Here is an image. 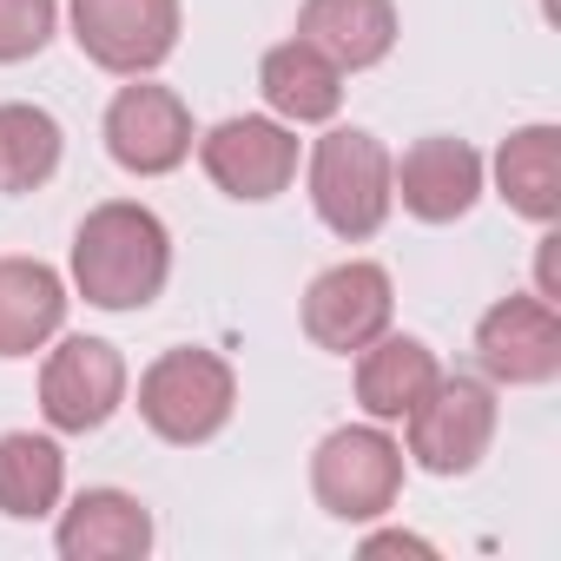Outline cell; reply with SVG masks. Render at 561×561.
Here are the masks:
<instances>
[{
    "label": "cell",
    "mask_w": 561,
    "mask_h": 561,
    "mask_svg": "<svg viewBox=\"0 0 561 561\" xmlns=\"http://www.w3.org/2000/svg\"><path fill=\"white\" fill-rule=\"evenodd\" d=\"M198 165H205V179L218 192H231L244 205H264L298 179V133L285 119L238 113V119H218L198 139Z\"/></svg>",
    "instance_id": "ba28073f"
},
{
    "label": "cell",
    "mask_w": 561,
    "mask_h": 561,
    "mask_svg": "<svg viewBox=\"0 0 561 561\" xmlns=\"http://www.w3.org/2000/svg\"><path fill=\"white\" fill-rule=\"evenodd\" d=\"M231 410H238V377L218 351L185 344V351L152 357L139 377V416L159 443H179V449L211 443L231 423Z\"/></svg>",
    "instance_id": "3957f363"
},
{
    "label": "cell",
    "mask_w": 561,
    "mask_h": 561,
    "mask_svg": "<svg viewBox=\"0 0 561 561\" xmlns=\"http://www.w3.org/2000/svg\"><path fill=\"white\" fill-rule=\"evenodd\" d=\"M298 41H311L344 73H364V67L390 60L397 8H390V0H305V8H298Z\"/></svg>",
    "instance_id": "2e32d148"
},
{
    "label": "cell",
    "mask_w": 561,
    "mask_h": 561,
    "mask_svg": "<svg viewBox=\"0 0 561 561\" xmlns=\"http://www.w3.org/2000/svg\"><path fill=\"white\" fill-rule=\"evenodd\" d=\"M397 159L383 152L377 133L364 126H337L311 146V205L318 218L344 238V244H364L383 231L390 205H397V185H390Z\"/></svg>",
    "instance_id": "7a4b0ae2"
},
{
    "label": "cell",
    "mask_w": 561,
    "mask_h": 561,
    "mask_svg": "<svg viewBox=\"0 0 561 561\" xmlns=\"http://www.w3.org/2000/svg\"><path fill=\"white\" fill-rule=\"evenodd\" d=\"M67 561H139L152 548V515L126 489H80L54 528Z\"/></svg>",
    "instance_id": "4fadbf2b"
},
{
    "label": "cell",
    "mask_w": 561,
    "mask_h": 561,
    "mask_svg": "<svg viewBox=\"0 0 561 561\" xmlns=\"http://www.w3.org/2000/svg\"><path fill=\"white\" fill-rule=\"evenodd\" d=\"M67 324V277L41 257H0V357H34Z\"/></svg>",
    "instance_id": "5bb4252c"
},
{
    "label": "cell",
    "mask_w": 561,
    "mask_h": 561,
    "mask_svg": "<svg viewBox=\"0 0 561 561\" xmlns=\"http://www.w3.org/2000/svg\"><path fill=\"white\" fill-rule=\"evenodd\" d=\"M126 403V357L106 337H60V351L41 364V410L60 436L106 430Z\"/></svg>",
    "instance_id": "30bf717a"
},
{
    "label": "cell",
    "mask_w": 561,
    "mask_h": 561,
    "mask_svg": "<svg viewBox=\"0 0 561 561\" xmlns=\"http://www.w3.org/2000/svg\"><path fill=\"white\" fill-rule=\"evenodd\" d=\"M390 185H397V198H403L410 218H423V225H456V218L482 198V152H476L469 139L430 133V139H416V146L397 159Z\"/></svg>",
    "instance_id": "7c38bea8"
},
{
    "label": "cell",
    "mask_w": 561,
    "mask_h": 561,
    "mask_svg": "<svg viewBox=\"0 0 561 561\" xmlns=\"http://www.w3.org/2000/svg\"><path fill=\"white\" fill-rule=\"evenodd\" d=\"M60 495H67V456L54 436H34V430L0 436V515L41 522L60 508Z\"/></svg>",
    "instance_id": "d6986e66"
},
{
    "label": "cell",
    "mask_w": 561,
    "mask_h": 561,
    "mask_svg": "<svg viewBox=\"0 0 561 561\" xmlns=\"http://www.w3.org/2000/svg\"><path fill=\"white\" fill-rule=\"evenodd\" d=\"M172 277V231L133 198H106L73 231V285L93 311H146Z\"/></svg>",
    "instance_id": "6da1fadb"
},
{
    "label": "cell",
    "mask_w": 561,
    "mask_h": 561,
    "mask_svg": "<svg viewBox=\"0 0 561 561\" xmlns=\"http://www.w3.org/2000/svg\"><path fill=\"white\" fill-rule=\"evenodd\" d=\"M73 41L100 73L139 80L179 47V0H67Z\"/></svg>",
    "instance_id": "52a82bcc"
},
{
    "label": "cell",
    "mask_w": 561,
    "mask_h": 561,
    "mask_svg": "<svg viewBox=\"0 0 561 561\" xmlns=\"http://www.w3.org/2000/svg\"><path fill=\"white\" fill-rule=\"evenodd\" d=\"M390 318H397V285L370 257H344V264L318 271L305 291V337L331 357H357L364 344H377L390 331Z\"/></svg>",
    "instance_id": "5b68a950"
},
{
    "label": "cell",
    "mask_w": 561,
    "mask_h": 561,
    "mask_svg": "<svg viewBox=\"0 0 561 561\" xmlns=\"http://www.w3.org/2000/svg\"><path fill=\"white\" fill-rule=\"evenodd\" d=\"M60 0H0V67H21L54 41Z\"/></svg>",
    "instance_id": "44dd1931"
},
{
    "label": "cell",
    "mask_w": 561,
    "mask_h": 561,
    "mask_svg": "<svg viewBox=\"0 0 561 561\" xmlns=\"http://www.w3.org/2000/svg\"><path fill=\"white\" fill-rule=\"evenodd\" d=\"M397 548H410V554H436V548L416 541V535H377V541H370V554H397Z\"/></svg>",
    "instance_id": "7402d4cb"
},
{
    "label": "cell",
    "mask_w": 561,
    "mask_h": 561,
    "mask_svg": "<svg viewBox=\"0 0 561 561\" xmlns=\"http://www.w3.org/2000/svg\"><path fill=\"white\" fill-rule=\"evenodd\" d=\"M443 364L423 337H377L357 351V403L370 410V423H403L430 390H436Z\"/></svg>",
    "instance_id": "e0dca14e"
},
{
    "label": "cell",
    "mask_w": 561,
    "mask_h": 561,
    "mask_svg": "<svg viewBox=\"0 0 561 561\" xmlns=\"http://www.w3.org/2000/svg\"><path fill=\"white\" fill-rule=\"evenodd\" d=\"M106 152L133 179H165L192 159V113L172 87H152L146 73L113 93L106 106Z\"/></svg>",
    "instance_id": "9c48e42d"
},
{
    "label": "cell",
    "mask_w": 561,
    "mask_h": 561,
    "mask_svg": "<svg viewBox=\"0 0 561 561\" xmlns=\"http://www.w3.org/2000/svg\"><path fill=\"white\" fill-rule=\"evenodd\" d=\"M257 93H264L271 119H285V126H324L344 106V67L324 60L311 41H285V47L264 54Z\"/></svg>",
    "instance_id": "9a60e30c"
},
{
    "label": "cell",
    "mask_w": 561,
    "mask_h": 561,
    "mask_svg": "<svg viewBox=\"0 0 561 561\" xmlns=\"http://www.w3.org/2000/svg\"><path fill=\"white\" fill-rule=\"evenodd\" d=\"M495 192L508 198V211L554 225L561 218V133L554 126H522L502 139L495 152Z\"/></svg>",
    "instance_id": "ac0fdd59"
},
{
    "label": "cell",
    "mask_w": 561,
    "mask_h": 561,
    "mask_svg": "<svg viewBox=\"0 0 561 561\" xmlns=\"http://www.w3.org/2000/svg\"><path fill=\"white\" fill-rule=\"evenodd\" d=\"M495 383L482 377H436V390L403 416L410 423V456L430 476H469L489 443H495Z\"/></svg>",
    "instance_id": "8992f818"
},
{
    "label": "cell",
    "mask_w": 561,
    "mask_h": 561,
    "mask_svg": "<svg viewBox=\"0 0 561 561\" xmlns=\"http://www.w3.org/2000/svg\"><path fill=\"white\" fill-rule=\"evenodd\" d=\"M311 489L337 522H377L403 495V443L383 423L331 430L311 456Z\"/></svg>",
    "instance_id": "277c9868"
},
{
    "label": "cell",
    "mask_w": 561,
    "mask_h": 561,
    "mask_svg": "<svg viewBox=\"0 0 561 561\" xmlns=\"http://www.w3.org/2000/svg\"><path fill=\"white\" fill-rule=\"evenodd\" d=\"M60 119L47 106H0V185L8 192H41L60 172Z\"/></svg>",
    "instance_id": "ffe728a7"
},
{
    "label": "cell",
    "mask_w": 561,
    "mask_h": 561,
    "mask_svg": "<svg viewBox=\"0 0 561 561\" xmlns=\"http://www.w3.org/2000/svg\"><path fill=\"white\" fill-rule=\"evenodd\" d=\"M476 364L489 383L535 390L561 377V318L548 298H502L476 324Z\"/></svg>",
    "instance_id": "8fae6325"
}]
</instances>
